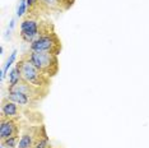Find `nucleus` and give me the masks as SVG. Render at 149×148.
<instances>
[{
	"instance_id": "obj_14",
	"label": "nucleus",
	"mask_w": 149,
	"mask_h": 148,
	"mask_svg": "<svg viewBox=\"0 0 149 148\" xmlns=\"http://www.w3.org/2000/svg\"><path fill=\"white\" fill-rule=\"evenodd\" d=\"M64 6H65V10H69L70 8L74 5V3H75V0H61Z\"/></svg>"
},
{
	"instance_id": "obj_5",
	"label": "nucleus",
	"mask_w": 149,
	"mask_h": 148,
	"mask_svg": "<svg viewBox=\"0 0 149 148\" xmlns=\"http://www.w3.org/2000/svg\"><path fill=\"white\" fill-rule=\"evenodd\" d=\"M8 91H15V92H22L27 95L29 98H32L36 102H41L43 98H46V96L49 95L50 88H41V87H36L33 84L21 80L18 84L13 86V87H8Z\"/></svg>"
},
{
	"instance_id": "obj_9",
	"label": "nucleus",
	"mask_w": 149,
	"mask_h": 148,
	"mask_svg": "<svg viewBox=\"0 0 149 148\" xmlns=\"http://www.w3.org/2000/svg\"><path fill=\"white\" fill-rule=\"evenodd\" d=\"M6 98H9L13 102L18 103L22 109H31V110H36L38 107V102L33 101L32 98H29L27 95L22 92H15V91H8V95L5 96Z\"/></svg>"
},
{
	"instance_id": "obj_7",
	"label": "nucleus",
	"mask_w": 149,
	"mask_h": 148,
	"mask_svg": "<svg viewBox=\"0 0 149 148\" xmlns=\"http://www.w3.org/2000/svg\"><path fill=\"white\" fill-rule=\"evenodd\" d=\"M22 132V125L19 119L0 116V140L10 137H19Z\"/></svg>"
},
{
	"instance_id": "obj_12",
	"label": "nucleus",
	"mask_w": 149,
	"mask_h": 148,
	"mask_svg": "<svg viewBox=\"0 0 149 148\" xmlns=\"http://www.w3.org/2000/svg\"><path fill=\"white\" fill-rule=\"evenodd\" d=\"M17 54H18V51H17V50H13L12 54H10V56H9V59L6 60V64H5L4 69H3V72H1V80L5 78V75H6V73H8L9 68L13 65V63H14V60L17 58Z\"/></svg>"
},
{
	"instance_id": "obj_11",
	"label": "nucleus",
	"mask_w": 149,
	"mask_h": 148,
	"mask_svg": "<svg viewBox=\"0 0 149 148\" xmlns=\"http://www.w3.org/2000/svg\"><path fill=\"white\" fill-rule=\"evenodd\" d=\"M19 137H10L1 140V147L0 148H18Z\"/></svg>"
},
{
	"instance_id": "obj_2",
	"label": "nucleus",
	"mask_w": 149,
	"mask_h": 148,
	"mask_svg": "<svg viewBox=\"0 0 149 148\" xmlns=\"http://www.w3.org/2000/svg\"><path fill=\"white\" fill-rule=\"evenodd\" d=\"M27 58V60H29L33 65L36 66L40 72H42L45 75H47L49 78H54L57 75L60 70V61H59V56L55 54H50V52H41V51H31L23 54Z\"/></svg>"
},
{
	"instance_id": "obj_10",
	"label": "nucleus",
	"mask_w": 149,
	"mask_h": 148,
	"mask_svg": "<svg viewBox=\"0 0 149 148\" xmlns=\"http://www.w3.org/2000/svg\"><path fill=\"white\" fill-rule=\"evenodd\" d=\"M22 80V75H21V70H19L18 65L15 64V66L10 70L9 73V80H8V87H13L15 84H18Z\"/></svg>"
},
{
	"instance_id": "obj_8",
	"label": "nucleus",
	"mask_w": 149,
	"mask_h": 148,
	"mask_svg": "<svg viewBox=\"0 0 149 148\" xmlns=\"http://www.w3.org/2000/svg\"><path fill=\"white\" fill-rule=\"evenodd\" d=\"M0 112H1V116L19 119L21 115H23V109L18 105V103L13 102V101L6 98V97H3L1 106H0Z\"/></svg>"
},
{
	"instance_id": "obj_3",
	"label": "nucleus",
	"mask_w": 149,
	"mask_h": 148,
	"mask_svg": "<svg viewBox=\"0 0 149 148\" xmlns=\"http://www.w3.org/2000/svg\"><path fill=\"white\" fill-rule=\"evenodd\" d=\"M19 70H21V75H22V80L33 84L36 87H41V88H50L51 84V78H49L47 75H45L42 72H40L33 64L27 60L24 55L21 56L19 61L17 63Z\"/></svg>"
},
{
	"instance_id": "obj_1",
	"label": "nucleus",
	"mask_w": 149,
	"mask_h": 148,
	"mask_svg": "<svg viewBox=\"0 0 149 148\" xmlns=\"http://www.w3.org/2000/svg\"><path fill=\"white\" fill-rule=\"evenodd\" d=\"M31 51H41V52H50L59 56L63 50V43L60 37L57 36L55 31V26L51 21L47 19H40V29L38 37L29 43Z\"/></svg>"
},
{
	"instance_id": "obj_15",
	"label": "nucleus",
	"mask_w": 149,
	"mask_h": 148,
	"mask_svg": "<svg viewBox=\"0 0 149 148\" xmlns=\"http://www.w3.org/2000/svg\"><path fill=\"white\" fill-rule=\"evenodd\" d=\"M14 24H15V19H12L10 24H9V27H8V31H6V37H10V32H12V29H13V27H14Z\"/></svg>"
},
{
	"instance_id": "obj_13",
	"label": "nucleus",
	"mask_w": 149,
	"mask_h": 148,
	"mask_svg": "<svg viewBox=\"0 0 149 148\" xmlns=\"http://www.w3.org/2000/svg\"><path fill=\"white\" fill-rule=\"evenodd\" d=\"M26 12H27V0H19L18 8H17V17L22 18L26 14Z\"/></svg>"
},
{
	"instance_id": "obj_4",
	"label": "nucleus",
	"mask_w": 149,
	"mask_h": 148,
	"mask_svg": "<svg viewBox=\"0 0 149 148\" xmlns=\"http://www.w3.org/2000/svg\"><path fill=\"white\" fill-rule=\"evenodd\" d=\"M46 134V126L43 124H38V125L23 124L21 138H19L18 142V148H33L37 140Z\"/></svg>"
},
{
	"instance_id": "obj_6",
	"label": "nucleus",
	"mask_w": 149,
	"mask_h": 148,
	"mask_svg": "<svg viewBox=\"0 0 149 148\" xmlns=\"http://www.w3.org/2000/svg\"><path fill=\"white\" fill-rule=\"evenodd\" d=\"M38 29H40V22L36 18L27 17L21 23V31H19V37L22 41L27 43H32L38 37Z\"/></svg>"
}]
</instances>
